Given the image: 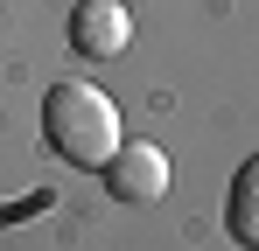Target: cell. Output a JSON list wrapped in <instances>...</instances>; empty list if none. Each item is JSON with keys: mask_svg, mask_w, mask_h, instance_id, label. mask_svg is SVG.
I'll use <instances>...</instances> for the list:
<instances>
[{"mask_svg": "<svg viewBox=\"0 0 259 251\" xmlns=\"http://www.w3.org/2000/svg\"><path fill=\"white\" fill-rule=\"evenodd\" d=\"M42 140L70 167H105L119 154V105L98 84H56L42 98Z\"/></svg>", "mask_w": 259, "mask_h": 251, "instance_id": "obj_1", "label": "cell"}, {"mask_svg": "<svg viewBox=\"0 0 259 251\" xmlns=\"http://www.w3.org/2000/svg\"><path fill=\"white\" fill-rule=\"evenodd\" d=\"M105 189L119 196V203H161L168 196V154L161 147H147V140H119V154L105 161Z\"/></svg>", "mask_w": 259, "mask_h": 251, "instance_id": "obj_2", "label": "cell"}, {"mask_svg": "<svg viewBox=\"0 0 259 251\" xmlns=\"http://www.w3.org/2000/svg\"><path fill=\"white\" fill-rule=\"evenodd\" d=\"M126 42H133V14L119 0H84L70 14V49L77 56H119Z\"/></svg>", "mask_w": 259, "mask_h": 251, "instance_id": "obj_3", "label": "cell"}, {"mask_svg": "<svg viewBox=\"0 0 259 251\" xmlns=\"http://www.w3.org/2000/svg\"><path fill=\"white\" fill-rule=\"evenodd\" d=\"M224 230L259 251V154L238 167V181H231V196H224Z\"/></svg>", "mask_w": 259, "mask_h": 251, "instance_id": "obj_4", "label": "cell"}, {"mask_svg": "<svg viewBox=\"0 0 259 251\" xmlns=\"http://www.w3.org/2000/svg\"><path fill=\"white\" fill-rule=\"evenodd\" d=\"M119 7H126V0H119Z\"/></svg>", "mask_w": 259, "mask_h": 251, "instance_id": "obj_5", "label": "cell"}]
</instances>
